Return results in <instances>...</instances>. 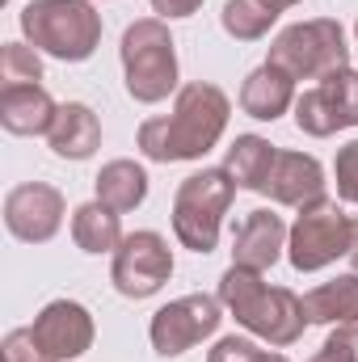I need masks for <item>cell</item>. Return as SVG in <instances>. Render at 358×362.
I'll list each match as a JSON object with an SVG mask.
<instances>
[{
    "label": "cell",
    "mask_w": 358,
    "mask_h": 362,
    "mask_svg": "<svg viewBox=\"0 0 358 362\" xmlns=\"http://www.w3.org/2000/svg\"><path fill=\"white\" fill-rule=\"evenodd\" d=\"M47 144L55 156L64 160H89L93 152L101 148V122L85 101H64L55 110V122L47 131Z\"/></svg>",
    "instance_id": "9a60e30c"
},
{
    "label": "cell",
    "mask_w": 358,
    "mask_h": 362,
    "mask_svg": "<svg viewBox=\"0 0 358 362\" xmlns=\"http://www.w3.org/2000/svg\"><path fill=\"white\" fill-rule=\"evenodd\" d=\"M274 68H282L291 81H321L337 68H350V47H346V30L333 17H316V21H295L287 25L274 42H270V59Z\"/></svg>",
    "instance_id": "8992f818"
},
{
    "label": "cell",
    "mask_w": 358,
    "mask_h": 362,
    "mask_svg": "<svg viewBox=\"0 0 358 362\" xmlns=\"http://www.w3.org/2000/svg\"><path fill=\"white\" fill-rule=\"evenodd\" d=\"M93 185H97V202H105L118 215L135 211L148 198V173L135 160H110V165H101V173H97Z\"/></svg>",
    "instance_id": "d6986e66"
},
{
    "label": "cell",
    "mask_w": 358,
    "mask_h": 362,
    "mask_svg": "<svg viewBox=\"0 0 358 362\" xmlns=\"http://www.w3.org/2000/svg\"><path fill=\"white\" fill-rule=\"evenodd\" d=\"M219 320H224V303L215 295H181L152 316V325H148L152 350L161 358H178L185 350H194L202 337H211L219 329Z\"/></svg>",
    "instance_id": "30bf717a"
},
{
    "label": "cell",
    "mask_w": 358,
    "mask_h": 362,
    "mask_svg": "<svg viewBox=\"0 0 358 362\" xmlns=\"http://www.w3.org/2000/svg\"><path fill=\"white\" fill-rule=\"evenodd\" d=\"M30 329H34L38 346H42L55 362H72V358H81V354H89L93 337H97L89 308L76 303V299H55V303H47V308L34 316Z\"/></svg>",
    "instance_id": "7c38bea8"
},
{
    "label": "cell",
    "mask_w": 358,
    "mask_h": 362,
    "mask_svg": "<svg viewBox=\"0 0 358 362\" xmlns=\"http://www.w3.org/2000/svg\"><path fill=\"white\" fill-rule=\"evenodd\" d=\"M308 325H354L358 320V274H337L304 295Z\"/></svg>",
    "instance_id": "ac0fdd59"
},
{
    "label": "cell",
    "mask_w": 358,
    "mask_h": 362,
    "mask_svg": "<svg viewBox=\"0 0 358 362\" xmlns=\"http://www.w3.org/2000/svg\"><path fill=\"white\" fill-rule=\"evenodd\" d=\"M55 97L42 85H17L0 89V127L8 135H47L55 122Z\"/></svg>",
    "instance_id": "2e32d148"
},
{
    "label": "cell",
    "mask_w": 358,
    "mask_h": 362,
    "mask_svg": "<svg viewBox=\"0 0 358 362\" xmlns=\"http://www.w3.org/2000/svg\"><path fill=\"white\" fill-rule=\"evenodd\" d=\"M291 4H299V0H228L224 13H219V21H224V30L236 42H258V38H266L270 25Z\"/></svg>",
    "instance_id": "7402d4cb"
},
{
    "label": "cell",
    "mask_w": 358,
    "mask_h": 362,
    "mask_svg": "<svg viewBox=\"0 0 358 362\" xmlns=\"http://www.w3.org/2000/svg\"><path fill=\"white\" fill-rule=\"evenodd\" d=\"M232 101L228 93L211 81H194L178 89L173 114L148 118L135 135L139 152L156 165H178V160H202L228 131Z\"/></svg>",
    "instance_id": "6da1fadb"
},
{
    "label": "cell",
    "mask_w": 358,
    "mask_h": 362,
    "mask_svg": "<svg viewBox=\"0 0 358 362\" xmlns=\"http://www.w3.org/2000/svg\"><path fill=\"white\" fill-rule=\"evenodd\" d=\"M354 38H358V21H354Z\"/></svg>",
    "instance_id": "4dcf8cb0"
},
{
    "label": "cell",
    "mask_w": 358,
    "mask_h": 362,
    "mask_svg": "<svg viewBox=\"0 0 358 362\" xmlns=\"http://www.w3.org/2000/svg\"><path fill=\"white\" fill-rule=\"evenodd\" d=\"M21 34L51 59L85 64L101 47V13L93 0H30L21 8Z\"/></svg>",
    "instance_id": "3957f363"
},
{
    "label": "cell",
    "mask_w": 358,
    "mask_h": 362,
    "mask_svg": "<svg viewBox=\"0 0 358 362\" xmlns=\"http://www.w3.org/2000/svg\"><path fill=\"white\" fill-rule=\"evenodd\" d=\"M262 354V346L258 341H249V337H219L215 346H211V354H207V362H253Z\"/></svg>",
    "instance_id": "4316f807"
},
{
    "label": "cell",
    "mask_w": 358,
    "mask_h": 362,
    "mask_svg": "<svg viewBox=\"0 0 358 362\" xmlns=\"http://www.w3.org/2000/svg\"><path fill=\"white\" fill-rule=\"evenodd\" d=\"M253 362H291V358H287V354H270V350H262Z\"/></svg>",
    "instance_id": "f1b7e54d"
},
{
    "label": "cell",
    "mask_w": 358,
    "mask_h": 362,
    "mask_svg": "<svg viewBox=\"0 0 358 362\" xmlns=\"http://www.w3.org/2000/svg\"><path fill=\"white\" fill-rule=\"evenodd\" d=\"M173 278V249L161 232H131L114 249L110 282L127 299H148Z\"/></svg>",
    "instance_id": "9c48e42d"
},
{
    "label": "cell",
    "mask_w": 358,
    "mask_h": 362,
    "mask_svg": "<svg viewBox=\"0 0 358 362\" xmlns=\"http://www.w3.org/2000/svg\"><path fill=\"white\" fill-rule=\"evenodd\" d=\"M152 4V13H161V17H194L198 8H202V0H148Z\"/></svg>",
    "instance_id": "83f0119b"
},
{
    "label": "cell",
    "mask_w": 358,
    "mask_h": 362,
    "mask_svg": "<svg viewBox=\"0 0 358 362\" xmlns=\"http://www.w3.org/2000/svg\"><path fill=\"white\" fill-rule=\"evenodd\" d=\"M241 110H245L249 118H258V122L282 118L287 110H295V81H291L282 68L262 64V68L249 72L245 85H241Z\"/></svg>",
    "instance_id": "e0dca14e"
},
{
    "label": "cell",
    "mask_w": 358,
    "mask_h": 362,
    "mask_svg": "<svg viewBox=\"0 0 358 362\" xmlns=\"http://www.w3.org/2000/svg\"><path fill=\"white\" fill-rule=\"evenodd\" d=\"M287 223L274 211H249L232 232V266L266 274L287 249Z\"/></svg>",
    "instance_id": "5bb4252c"
},
{
    "label": "cell",
    "mask_w": 358,
    "mask_h": 362,
    "mask_svg": "<svg viewBox=\"0 0 358 362\" xmlns=\"http://www.w3.org/2000/svg\"><path fill=\"white\" fill-rule=\"evenodd\" d=\"M358 236V219L346 215L342 202L325 198L316 206H304L299 219L287 232V257L299 274H316L325 266H333L337 257H350Z\"/></svg>",
    "instance_id": "52a82bcc"
},
{
    "label": "cell",
    "mask_w": 358,
    "mask_h": 362,
    "mask_svg": "<svg viewBox=\"0 0 358 362\" xmlns=\"http://www.w3.org/2000/svg\"><path fill=\"white\" fill-rule=\"evenodd\" d=\"M68 202L47 181H21L4 194V228L25 245H47L64 228Z\"/></svg>",
    "instance_id": "8fae6325"
},
{
    "label": "cell",
    "mask_w": 358,
    "mask_h": 362,
    "mask_svg": "<svg viewBox=\"0 0 358 362\" xmlns=\"http://www.w3.org/2000/svg\"><path fill=\"white\" fill-rule=\"evenodd\" d=\"M308 362H358V320L354 325H333L329 341Z\"/></svg>",
    "instance_id": "cb8c5ba5"
},
{
    "label": "cell",
    "mask_w": 358,
    "mask_h": 362,
    "mask_svg": "<svg viewBox=\"0 0 358 362\" xmlns=\"http://www.w3.org/2000/svg\"><path fill=\"white\" fill-rule=\"evenodd\" d=\"M274 156H278V148H274L270 139H262V135H236V144L228 148L224 169L232 173V181H236L241 189L262 194L270 169H274Z\"/></svg>",
    "instance_id": "ffe728a7"
},
{
    "label": "cell",
    "mask_w": 358,
    "mask_h": 362,
    "mask_svg": "<svg viewBox=\"0 0 358 362\" xmlns=\"http://www.w3.org/2000/svg\"><path fill=\"white\" fill-rule=\"evenodd\" d=\"M325 185L329 181H325V169H321L316 156H308V152H278L262 194H270L278 206L304 211V206L325 202Z\"/></svg>",
    "instance_id": "4fadbf2b"
},
{
    "label": "cell",
    "mask_w": 358,
    "mask_h": 362,
    "mask_svg": "<svg viewBox=\"0 0 358 362\" xmlns=\"http://www.w3.org/2000/svg\"><path fill=\"white\" fill-rule=\"evenodd\" d=\"M236 198V181L228 169L190 173L173 194V232L190 253H211L219 245L224 215Z\"/></svg>",
    "instance_id": "5b68a950"
},
{
    "label": "cell",
    "mask_w": 358,
    "mask_h": 362,
    "mask_svg": "<svg viewBox=\"0 0 358 362\" xmlns=\"http://www.w3.org/2000/svg\"><path fill=\"white\" fill-rule=\"evenodd\" d=\"M295 127L312 139H329L346 127H358V72L337 68L321 85L295 97Z\"/></svg>",
    "instance_id": "ba28073f"
},
{
    "label": "cell",
    "mask_w": 358,
    "mask_h": 362,
    "mask_svg": "<svg viewBox=\"0 0 358 362\" xmlns=\"http://www.w3.org/2000/svg\"><path fill=\"white\" fill-rule=\"evenodd\" d=\"M219 303L236 316V325H245L253 337H262L270 346H295L308 329V312L304 299L287 286H270L258 270L232 266L219 278Z\"/></svg>",
    "instance_id": "7a4b0ae2"
},
{
    "label": "cell",
    "mask_w": 358,
    "mask_h": 362,
    "mask_svg": "<svg viewBox=\"0 0 358 362\" xmlns=\"http://www.w3.org/2000/svg\"><path fill=\"white\" fill-rule=\"evenodd\" d=\"M127 93L139 105H156L178 89V42L165 25V17H139L122 30L118 42Z\"/></svg>",
    "instance_id": "277c9868"
},
{
    "label": "cell",
    "mask_w": 358,
    "mask_h": 362,
    "mask_svg": "<svg viewBox=\"0 0 358 362\" xmlns=\"http://www.w3.org/2000/svg\"><path fill=\"white\" fill-rule=\"evenodd\" d=\"M72 240L81 253H114L122 245V223L118 211H110L105 202H85L72 211Z\"/></svg>",
    "instance_id": "44dd1931"
},
{
    "label": "cell",
    "mask_w": 358,
    "mask_h": 362,
    "mask_svg": "<svg viewBox=\"0 0 358 362\" xmlns=\"http://www.w3.org/2000/svg\"><path fill=\"white\" fill-rule=\"evenodd\" d=\"M0 354H4V362H55L47 350H42V346H38L34 329H13V333L4 337Z\"/></svg>",
    "instance_id": "484cf974"
},
{
    "label": "cell",
    "mask_w": 358,
    "mask_h": 362,
    "mask_svg": "<svg viewBox=\"0 0 358 362\" xmlns=\"http://www.w3.org/2000/svg\"><path fill=\"white\" fill-rule=\"evenodd\" d=\"M333 177H337V198L358 206V139H350L346 148H337Z\"/></svg>",
    "instance_id": "d4e9b609"
},
{
    "label": "cell",
    "mask_w": 358,
    "mask_h": 362,
    "mask_svg": "<svg viewBox=\"0 0 358 362\" xmlns=\"http://www.w3.org/2000/svg\"><path fill=\"white\" fill-rule=\"evenodd\" d=\"M350 266H354V274H358V236H354V249H350Z\"/></svg>",
    "instance_id": "f546056e"
},
{
    "label": "cell",
    "mask_w": 358,
    "mask_h": 362,
    "mask_svg": "<svg viewBox=\"0 0 358 362\" xmlns=\"http://www.w3.org/2000/svg\"><path fill=\"white\" fill-rule=\"evenodd\" d=\"M42 81V51L30 42H4L0 47V89L38 85Z\"/></svg>",
    "instance_id": "603a6c76"
}]
</instances>
